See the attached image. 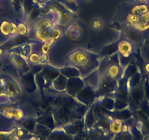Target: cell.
<instances>
[{"label": "cell", "instance_id": "1", "mask_svg": "<svg viewBox=\"0 0 149 140\" xmlns=\"http://www.w3.org/2000/svg\"><path fill=\"white\" fill-rule=\"evenodd\" d=\"M0 140H17L15 134L11 132H0Z\"/></svg>", "mask_w": 149, "mask_h": 140}]
</instances>
